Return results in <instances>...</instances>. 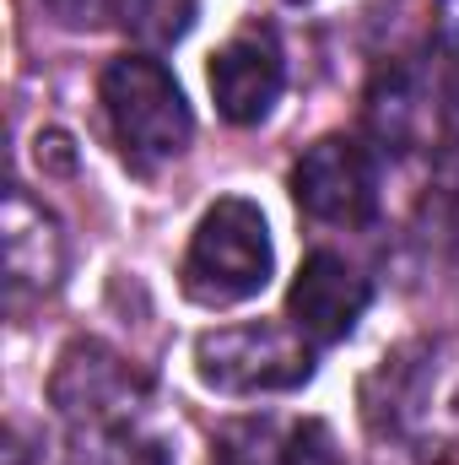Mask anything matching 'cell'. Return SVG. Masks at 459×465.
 Segmentation results:
<instances>
[{
	"mask_svg": "<svg viewBox=\"0 0 459 465\" xmlns=\"http://www.w3.org/2000/svg\"><path fill=\"white\" fill-rule=\"evenodd\" d=\"M98 98H103V114L114 124V141L130 168L157 173L162 163L190 152L195 114L184 104V87L173 82V71L157 54L135 49V54L109 60L103 82H98Z\"/></svg>",
	"mask_w": 459,
	"mask_h": 465,
	"instance_id": "1",
	"label": "cell"
},
{
	"mask_svg": "<svg viewBox=\"0 0 459 465\" xmlns=\"http://www.w3.org/2000/svg\"><path fill=\"white\" fill-rule=\"evenodd\" d=\"M270 271H276V249H270L265 212L243 195H222L195 223V238L179 265V287L200 309H232L265 292Z\"/></svg>",
	"mask_w": 459,
	"mask_h": 465,
	"instance_id": "2",
	"label": "cell"
},
{
	"mask_svg": "<svg viewBox=\"0 0 459 465\" xmlns=\"http://www.w3.org/2000/svg\"><path fill=\"white\" fill-rule=\"evenodd\" d=\"M314 351L292 325H217L195 341V373L217 395H287L314 379Z\"/></svg>",
	"mask_w": 459,
	"mask_h": 465,
	"instance_id": "3",
	"label": "cell"
},
{
	"mask_svg": "<svg viewBox=\"0 0 459 465\" xmlns=\"http://www.w3.org/2000/svg\"><path fill=\"white\" fill-rule=\"evenodd\" d=\"M49 401L71 433H109V428L141 422V411L151 406V379L130 357H119L109 341L76 336L54 357Z\"/></svg>",
	"mask_w": 459,
	"mask_h": 465,
	"instance_id": "4",
	"label": "cell"
},
{
	"mask_svg": "<svg viewBox=\"0 0 459 465\" xmlns=\"http://www.w3.org/2000/svg\"><path fill=\"white\" fill-rule=\"evenodd\" d=\"M292 201L325 228H367L378 217V152L356 135H319L292 163Z\"/></svg>",
	"mask_w": 459,
	"mask_h": 465,
	"instance_id": "5",
	"label": "cell"
},
{
	"mask_svg": "<svg viewBox=\"0 0 459 465\" xmlns=\"http://www.w3.org/2000/svg\"><path fill=\"white\" fill-rule=\"evenodd\" d=\"M454 87L433 82L427 71L416 65H389L373 76L367 87V104H362V119H367V135L384 146V152H433L438 141H449L454 130Z\"/></svg>",
	"mask_w": 459,
	"mask_h": 465,
	"instance_id": "6",
	"label": "cell"
},
{
	"mask_svg": "<svg viewBox=\"0 0 459 465\" xmlns=\"http://www.w3.org/2000/svg\"><path fill=\"white\" fill-rule=\"evenodd\" d=\"M373 303V287L367 276L336 254V249H314L303 260V271L292 276V292H287V325L308 341V347H336L356 331V320L367 314Z\"/></svg>",
	"mask_w": 459,
	"mask_h": 465,
	"instance_id": "7",
	"label": "cell"
},
{
	"mask_svg": "<svg viewBox=\"0 0 459 465\" xmlns=\"http://www.w3.org/2000/svg\"><path fill=\"white\" fill-rule=\"evenodd\" d=\"M287 87V54L270 27H243L211 60V98L228 124H259Z\"/></svg>",
	"mask_w": 459,
	"mask_h": 465,
	"instance_id": "8",
	"label": "cell"
},
{
	"mask_svg": "<svg viewBox=\"0 0 459 465\" xmlns=\"http://www.w3.org/2000/svg\"><path fill=\"white\" fill-rule=\"evenodd\" d=\"M211 465H346L319 417H238L217 433Z\"/></svg>",
	"mask_w": 459,
	"mask_h": 465,
	"instance_id": "9",
	"label": "cell"
},
{
	"mask_svg": "<svg viewBox=\"0 0 459 465\" xmlns=\"http://www.w3.org/2000/svg\"><path fill=\"white\" fill-rule=\"evenodd\" d=\"M0 238H5V282L11 292H54L65 265H71V243H65V228L60 217L33 201L22 184L5 190V223H0Z\"/></svg>",
	"mask_w": 459,
	"mask_h": 465,
	"instance_id": "10",
	"label": "cell"
},
{
	"mask_svg": "<svg viewBox=\"0 0 459 465\" xmlns=\"http://www.w3.org/2000/svg\"><path fill=\"white\" fill-rule=\"evenodd\" d=\"M200 16V0H119V27L146 49V54H162L173 49Z\"/></svg>",
	"mask_w": 459,
	"mask_h": 465,
	"instance_id": "11",
	"label": "cell"
},
{
	"mask_svg": "<svg viewBox=\"0 0 459 465\" xmlns=\"http://www.w3.org/2000/svg\"><path fill=\"white\" fill-rule=\"evenodd\" d=\"M71 439H76V465H173V450L141 422L109 433H71Z\"/></svg>",
	"mask_w": 459,
	"mask_h": 465,
	"instance_id": "12",
	"label": "cell"
},
{
	"mask_svg": "<svg viewBox=\"0 0 459 465\" xmlns=\"http://www.w3.org/2000/svg\"><path fill=\"white\" fill-rule=\"evenodd\" d=\"M54 11V22L65 27H103V22H119V0H44Z\"/></svg>",
	"mask_w": 459,
	"mask_h": 465,
	"instance_id": "13",
	"label": "cell"
},
{
	"mask_svg": "<svg viewBox=\"0 0 459 465\" xmlns=\"http://www.w3.org/2000/svg\"><path fill=\"white\" fill-rule=\"evenodd\" d=\"M438 22H444V38L459 54V0H438Z\"/></svg>",
	"mask_w": 459,
	"mask_h": 465,
	"instance_id": "14",
	"label": "cell"
}]
</instances>
